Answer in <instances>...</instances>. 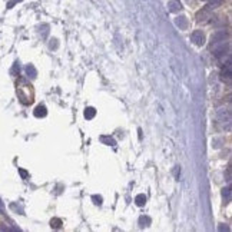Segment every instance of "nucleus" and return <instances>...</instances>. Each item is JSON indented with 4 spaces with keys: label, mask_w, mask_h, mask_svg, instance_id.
<instances>
[{
    "label": "nucleus",
    "mask_w": 232,
    "mask_h": 232,
    "mask_svg": "<svg viewBox=\"0 0 232 232\" xmlns=\"http://www.w3.org/2000/svg\"><path fill=\"white\" fill-rule=\"evenodd\" d=\"M231 46H229V43H221L218 45V48L213 50V56L215 59H218V60H222V63L225 62V56H231Z\"/></svg>",
    "instance_id": "nucleus-1"
},
{
    "label": "nucleus",
    "mask_w": 232,
    "mask_h": 232,
    "mask_svg": "<svg viewBox=\"0 0 232 232\" xmlns=\"http://www.w3.org/2000/svg\"><path fill=\"white\" fill-rule=\"evenodd\" d=\"M216 119L219 122L227 123V130L231 129V110L228 108H219L216 110Z\"/></svg>",
    "instance_id": "nucleus-2"
},
{
    "label": "nucleus",
    "mask_w": 232,
    "mask_h": 232,
    "mask_svg": "<svg viewBox=\"0 0 232 232\" xmlns=\"http://www.w3.org/2000/svg\"><path fill=\"white\" fill-rule=\"evenodd\" d=\"M228 37H229V33H228L227 30H218L211 37V46H218V45L225 42Z\"/></svg>",
    "instance_id": "nucleus-3"
},
{
    "label": "nucleus",
    "mask_w": 232,
    "mask_h": 232,
    "mask_svg": "<svg viewBox=\"0 0 232 232\" xmlns=\"http://www.w3.org/2000/svg\"><path fill=\"white\" fill-rule=\"evenodd\" d=\"M232 75V66H231V57L227 59V62L222 63V70H221V80L229 82Z\"/></svg>",
    "instance_id": "nucleus-4"
},
{
    "label": "nucleus",
    "mask_w": 232,
    "mask_h": 232,
    "mask_svg": "<svg viewBox=\"0 0 232 232\" xmlns=\"http://www.w3.org/2000/svg\"><path fill=\"white\" fill-rule=\"evenodd\" d=\"M191 42L196 46H204L205 45V33L202 30H194L191 33Z\"/></svg>",
    "instance_id": "nucleus-5"
},
{
    "label": "nucleus",
    "mask_w": 232,
    "mask_h": 232,
    "mask_svg": "<svg viewBox=\"0 0 232 232\" xmlns=\"http://www.w3.org/2000/svg\"><path fill=\"white\" fill-rule=\"evenodd\" d=\"M209 19H212V14H211V9H209L208 6H205L204 9H201L196 13V22L198 23H205Z\"/></svg>",
    "instance_id": "nucleus-6"
},
{
    "label": "nucleus",
    "mask_w": 232,
    "mask_h": 232,
    "mask_svg": "<svg viewBox=\"0 0 232 232\" xmlns=\"http://www.w3.org/2000/svg\"><path fill=\"white\" fill-rule=\"evenodd\" d=\"M168 9H169L171 13H178L182 9V5H180L179 0H169L168 2Z\"/></svg>",
    "instance_id": "nucleus-7"
},
{
    "label": "nucleus",
    "mask_w": 232,
    "mask_h": 232,
    "mask_svg": "<svg viewBox=\"0 0 232 232\" xmlns=\"http://www.w3.org/2000/svg\"><path fill=\"white\" fill-rule=\"evenodd\" d=\"M175 24L179 29H186L188 27V19H186L185 16H178L175 19Z\"/></svg>",
    "instance_id": "nucleus-8"
},
{
    "label": "nucleus",
    "mask_w": 232,
    "mask_h": 232,
    "mask_svg": "<svg viewBox=\"0 0 232 232\" xmlns=\"http://www.w3.org/2000/svg\"><path fill=\"white\" fill-rule=\"evenodd\" d=\"M34 116L36 118H45L46 116V113H48V110H46V106H43V105H39L37 108L34 109Z\"/></svg>",
    "instance_id": "nucleus-9"
},
{
    "label": "nucleus",
    "mask_w": 232,
    "mask_h": 232,
    "mask_svg": "<svg viewBox=\"0 0 232 232\" xmlns=\"http://www.w3.org/2000/svg\"><path fill=\"white\" fill-rule=\"evenodd\" d=\"M26 73H27V76L32 77V79L37 76V70H36V67H34L33 65H27V66H26Z\"/></svg>",
    "instance_id": "nucleus-10"
},
{
    "label": "nucleus",
    "mask_w": 232,
    "mask_h": 232,
    "mask_svg": "<svg viewBox=\"0 0 232 232\" xmlns=\"http://www.w3.org/2000/svg\"><path fill=\"white\" fill-rule=\"evenodd\" d=\"M135 202H136L137 206H143V205L146 204V196H145L143 194L136 195V198H135Z\"/></svg>",
    "instance_id": "nucleus-11"
},
{
    "label": "nucleus",
    "mask_w": 232,
    "mask_h": 232,
    "mask_svg": "<svg viewBox=\"0 0 232 232\" xmlns=\"http://www.w3.org/2000/svg\"><path fill=\"white\" fill-rule=\"evenodd\" d=\"M223 3V0H209V3H208V7L211 10L212 9H216V7H221Z\"/></svg>",
    "instance_id": "nucleus-12"
},
{
    "label": "nucleus",
    "mask_w": 232,
    "mask_h": 232,
    "mask_svg": "<svg viewBox=\"0 0 232 232\" xmlns=\"http://www.w3.org/2000/svg\"><path fill=\"white\" fill-rule=\"evenodd\" d=\"M231 188L229 186H227V188H223L222 189V196H223V199H225V202H229L231 201Z\"/></svg>",
    "instance_id": "nucleus-13"
},
{
    "label": "nucleus",
    "mask_w": 232,
    "mask_h": 232,
    "mask_svg": "<svg viewBox=\"0 0 232 232\" xmlns=\"http://www.w3.org/2000/svg\"><path fill=\"white\" fill-rule=\"evenodd\" d=\"M151 218H149V216H141V218H139V225H141V227H149V225H151Z\"/></svg>",
    "instance_id": "nucleus-14"
},
{
    "label": "nucleus",
    "mask_w": 232,
    "mask_h": 232,
    "mask_svg": "<svg viewBox=\"0 0 232 232\" xmlns=\"http://www.w3.org/2000/svg\"><path fill=\"white\" fill-rule=\"evenodd\" d=\"M100 141L103 143H106V145H109V146H115L116 145V142L110 136H100Z\"/></svg>",
    "instance_id": "nucleus-15"
},
{
    "label": "nucleus",
    "mask_w": 232,
    "mask_h": 232,
    "mask_svg": "<svg viewBox=\"0 0 232 232\" xmlns=\"http://www.w3.org/2000/svg\"><path fill=\"white\" fill-rule=\"evenodd\" d=\"M95 115H96V110L93 109V108H87V109L85 110V118L86 119H93L95 118Z\"/></svg>",
    "instance_id": "nucleus-16"
},
{
    "label": "nucleus",
    "mask_w": 232,
    "mask_h": 232,
    "mask_svg": "<svg viewBox=\"0 0 232 232\" xmlns=\"http://www.w3.org/2000/svg\"><path fill=\"white\" fill-rule=\"evenodd\" d=\"M50 225H52V228H55V229H59V228L62 227V221L59 218H53Z\"/></svg>",
    "instance_id": "nucleus-17"
},
{
    "label": "nucleus",
    "mask_w": 232,
    "mask_h": 232,
    "mask_svg": "<svg viewBox=\"0 0 232 232\" xmlns=\"http://www.w3.org/2000/svg\"><path fill=\"white\" fill-rule=\"evenodd\" d=\"M92 199L95 201L96 205H102V201H103V199H102V196H99V195H93V196H92Z\"/></svg>",
    "instance_id": "nucleus-18"
},
{
    "label": "nucleus",
    "mask_w": 232,
    "mask_h": 232,
    "mask_svg": "<svg viewBox=\"0 0 232 232\" xmlns=\"http://www.w3.org/2000/svg\"><path fill=\"white\" fill-rule=\"evenodd\" d=\"M20 2H22V0H10L9 3H7V9H12L13 6H16L17 3H20Z\"/></svg>",
    "instance_id": "nucleus-19"
},
{
    "label": "nucleus",
    "mask_w": 232,
    "mask_h": 232,
    "mask_svg": "<svg viewBox=\"0 0 232 232\" xmlns=\"http://www.w3.org/2000/svg\"><path fill=\"white\" fill-rule=\"evenodd\" d=\"M19 173L22 175V178H23V179H27V178H29V173L24 171V169H19Z\"/></svg>",
    "instance_id": "nucleus-20"
},
{
    "label": "nucleus",
    "mask_w": 232,
    "mask_h": 232,
    "mask_svg": "<svg viewBox=\"0 0 232 232\" xmlns=\"http://www.w3.org/2000/svg\"><path fill=\"white\" fill-rule=\"evenodd\" d=\"M57 40L56 39H52V40H50V49H56L57 48Z\"/></svg>",
    "instance_id": "nucleus-21"
},
{
    "label": "nucleus",
    "mask_w": 232,
    "mask_h": 232,
    "mask_svg": "<svg viewBox=\"0 0 232 232\" xmlns=\"http://www.w3.org/2000/svg\"><path fill=\"white\" fill-rule=\"evenodd\" d=\"M227 180H228V182L231 180V169H229V168L227 169Z\"/></svg>",
    "instance_id": "nucleus-22"
},
{
    "label": "nucleus",
    "mask_w": 232,
    "mask_h": 232,
    "mask_svg": "<svg viewBox=\"0 0 232 232\" xmlns=\"http://www.w3.org/2000/svg\"><path fill=\"white\" fill-rule=\"evenodd\" d=\"M0 213H5V206H3V202L0 201Z\"/></svg>",
    "instance_id": "nucleus-23"
},
{
    "label": "nucleus",
    "mask_w": 232,
    "mask_h": 232,
    "mask_svg": "<svg viewBox=\"0 0 232 232\" xmlns=\"http://www.w3.org/2000/svg\"><path fill=\"white\" fill-rule=\"evenodd\" d=\"M223 229H225V231H229L228 227H219V231H223Z\"/></svg>",
    "instance_id": "nucleus-24"
}]
</instances>
